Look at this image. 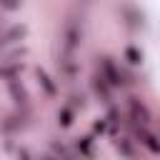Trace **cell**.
<instances>
[{"label":"cell","instance_id":"1","mask_svg":"<svg viewBox=\"0 0 160 160\" xmlns=\"http://www.w3.org/2000/svg\"><path fill=\"white\" fill-rule=\"evenodd\" d=\"M100 75L105 78V82H108L110 88H120V85L128 82L125 75H122V70L118 68V62H115L112 58H100Z\"/></svg>","mask_w":160,"mask_h":160},{"label":"cell","instance_id":"2","mask_svg":"<svg viewBox=\"0 0 160 160\" xmlns=\"http://www.w3.org/2000/svg\"><path fill=\"white\" fill-rule=\"evenodd\" d=\"M80 38H82L80 22H78L75 18H70V20L65 22V30H62V48H65V52H68V55H72V52L78 50Z\"/></svg>","mask_w":160,"mask_h":160},{"label":"cell","instance_id":"3","mask_svg":"<svg viewBox=\"0 0 160 160\" xmlns=\"http://www.w3.org/2000/svg\"><path fill=\"white\" fill-rule=\"evenodd\" d=\"M128 110H130V118H132L138 125H148V122L152 120L150 108H148L140 98H128Z\"/></svg>","mask_w":160,"mask_h":160},{"label":"cell","instance_id":"4","mask_svg":"<svg viewBox=\"0 0 160 160\" xmlns=\"http://www.w3.org/2000/svg\"><path fill=\"white\" fill-rule=\"evenodd\" d=\"M135 138H138V140H140L150 152H160V138H158L155 132H150L145 125H140V128L135 130Z\"/></svg>","mask_w":160,"mask_h":160},{"label":"cell","instance_id":"5","mask_svg":"<svg viewBox=\"0 0 160 160\" xmlns=\"http://www.w3.org/2000/svg\"><path fill=\"white\" fill-rule=\"evenodd\" d=\"M25 25H12L10 30H5L2 32V38H0V42H18V40H22L25 38Z\"/></svg>","mask_w":160,"mask_h":160},{"label":"cell","instance_id":"6","mask_svg":"<svg viewBox=\"0 0 160 160\" xmlns=\"http://www.w3.org/2000/svg\"><path fill=\"white\" fill-rule=\"evenodd\" d=\"M92 85H95V92H98V95H100L105 102H110V85L105 82V78H102V75H95Z\"/></svg>","mask_w":160,"mask_h":160},{"label":"cell","instance_id":"7","mask_svg":"<svg viewBox=\"0 0 160 160\" xmlns=\"http://www.w3.org/2000/svg\"><path fill=\"white\" fill-rule=\"evenodd\" d=\"M38 80H40V85L45 88V92H48V95H55V92H58V88H55L52 78H50L45 70H38Z\"/></svg>","mask_w":160,"mask_h":160},{"label":"cell","instance_id":"8","mask_svg":"<svg viewBox=\"0 0 160 160\" xmlns=\"http://www.w3.org/2000/svg\"><path fill=\"white\" fill-rule=\"evenodd\" d=\"M10 90H12V95L18 98V102H20V105H25V102H28V92H25V88H22V85H20V90H18V80H15V78H10Z\"/></svg>","mask_w":160,"mask_h":160},{"label":"cell","instance_id":"9","mask_svg":"<svg viewBox=\"0 0 160 160\" xmlns=\"http://www.w3.org/2000/svg\"><path fill=\"white\" fill-rule=\"evenodd\" d=\"M125 58H128V62H130V65H138V62H142V52H140L138 48H132V45L125 50Z\"/></svg>","mask_w":160,"mask_h":160},{"label":"cell","instance_id":"10","mask_svg":"<svg viewBox=\"0 0 160 160\" xmlns=\"http://www.w3.org/2000/svg\"><path fill=\"white\" fill-rule=\"evenodd\" d=\"M58 122H60V128H70V122H72V110H70V108H62V110L58 112Z\"/></svg>","mask_w":160,"mask_h":160},{"label":"cell","instance_id":"11","mask_svg":"<svg viewBox=\"0 0 160 160\" xmlns=\"http://www.w3.org/2000/svg\"><path fill=\"white\" fill-rule=\"evenodd\" d=\"M78 150H80V152H85V155H92V140H90V138L78 140Z\"/></svg>","mask_w":160,"mask_h":160},{"label":"cell","instance_id":"12","mask_svg":"<svg viewBox=\"0 0 160 160\" xmlns=\"http://www.w3.org/2000/svg\"><path fill=\"white\" fill-rule=\"evenodd\" d=\"M0 8H5V10H15V8H20V0H0Z\"/></svg>","mask_w":160,"mask_h":160},{"label":"cell","instance_id":"13","mask_svg":"<svg viewBox=\"0 0 160 160\" xmlns=\"http://www.w3.org/2000/svg\"><path fill=\"white\" fill-rule=\"evenodd\" d=\"M18 160H32V158H30L28 150H20V152H18Z\"/></svg>","mask_w":160,"mask_h":160},{"label":"cell","instance_id":"14","mask_svg":"<svg viewBox=\"0 0 160 160\" xmlns=\"http://www.w3.org/2000/svg\"><path fill=\"white\" fill-rule=\"evenodd\" d=\"M102 130H105V122H102V120H100V122H95V132H102Z\"/></svg>","mask_w":160,"mask_h":160}]
</instances>
